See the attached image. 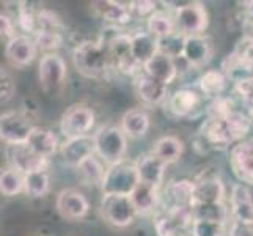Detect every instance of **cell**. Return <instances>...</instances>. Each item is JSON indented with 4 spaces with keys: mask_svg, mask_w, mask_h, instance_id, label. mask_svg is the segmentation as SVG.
Wrapping results in <instances>:
<instances>
[{
    "mask_svg": "<svg viewBox=\"0 0 253 236\" xmlns=\"http://www.w3.org/2000/svg\"><path fill=\"white\" fill-rule=\"evenodd\" d=\"M73 62L77 73L88 79H98L110 65L106 40L84 41L77 45L73 54Z\"/></svg>",
    "mask_w": 253,
    "mask_h": 236,
    "instance_id": "6da1fadb",
    "label": "cell"
},
{
    "mask_svg": "<svg viewBox=\"0 0 253 236\" xmlns=\"http://www.w3.org/2000/svg\"><path fill=\"white\" fill-rule=\"evenodd\" d=\"M138 185H140V177H138L137 164L134 161L123 159L107 167L101 189L104 195L129 197Z\"/></svg>",
    "mask_w": 253,
    "mask_h": 236,
    "instance_id": "7a4b0ae2",
    "label": "cell"
},
{
    "mask_svg": "<svg viewBox=\"0 0 253 236\" xmlns=\"http://www.w3.org/2000/svg\"><path fill=\"white\" fill-rule=\"evenodd\" d=\"M96 156L109 167L125 159L127 151V137L120 126L107 125L94 134Z\"/></svg>",
    "mask_w": 253,
    "mask_h": 236,
    "instance_id": "3957f363",
    "label": "cell"
},
{
    "mask_svg": "<svg viewBox=\"0 0 253 236\" xmlns=\"http://www.w3.org/2000/svg\"><path fill=\"white\" fill-rule=\"evenodd\" d=\"M173 19H174L176 32L186 38L202 35L209 24V16L206 8L200 2H190L182 6H178L174 10Z\"/></svg>",
    "mask_w": 253,
    "mask_h": 236,
    "instance_id": "277c9868",
    "label": "cell"
},
{
    "mask_svg": "<svg viewBox=\"0 0 253 236\" xmlns=\"http://www.w3.org/2000/svg\"><path fill=\"white\" fill-rule=\"evenodd\" d=\"M94 112L85 104L69 106L60 118V131L66 139H76L90 136L88 133L94 126Z\"/></svg>",
    "mask_w": 253,
    "mask_h": 236,
    "instance_id": "5b68a950",
    "label": "cell"
},
{
    "mask_svg": "<svg viewBox=\"0 0 253 236\" xmlns=\"http://www.w3.org/2000/svg\"><path fill=\"white\" fill-rule=\"evenodd\" d=\"M35 128L27 113L21 110L5 112L0 118V137L6 145L27 143Z\"/></svg>",
    "mask_w": 253,
    "mask_h": 236,
    "instance_id": "8992f818",
    "label": "cell"
},
{
    "mask_svg": "<svg viewBox=\"0 0 253 236\" xmlns=\"http://www.w3.org/2000/svg\"><path fill=\"white\" fill-rule=\"evenodd\" d=\"M101 213L104 221L117 229H126L134 222L137 211L126 195H104L101 202Z\"/></svg>",
    "mask_w": 253,
    "mask_h": 236,
    "instance_id": "52a82bcc",
    "label": "cell"
},
{
    "mask_svg": "<svg viewBox=\"0 0 253 236\" xmlns=\"http://www.w3.org/2000/svg\"><path fill=\"white\" fill-rule=\"evenodd\" d=\"M38 79L42 92L57 93L66 81V63L62 55L44 54L40 60Z\"/></svg>",
    "mask_w": 253,
    "mask_h": 236,
    "instance_id": "ba28073f",
    "label": "cell"
},
{
    "mask_svg": "<svg viewBox=\"0 0 253 236\" xmlns=\"http://www.w3.org/2000/svg\"><path fill=\"white\" fill-rule=\"evenodd\" d=\"M130 38H132V35L115 33L109 40H106L110 63L123 74H134L140 68V65L132 57Z\"/></svg>",
    "mask_w": 253,
    "mask_h": 236,
    "instance_id": "9c48e42d",
    "label": "cell"
},
{
    "mask_svg": "<svg viewBox=\"0 0 253 236\" xmlns=\"http://www.w3.org/2000/svg\"><path fill=\"white\" fill-rule=\"evenodd\" d=\"M6 156H8V161L11 164V167L19 170L24 175L38 172V170H47V165H49V159L37 154L27 143L8 145Z\"/></svg>",
    "mask_w": 253,
    "mask_h": 236,
    "instance_id": "30bf717a",
    "label": "cell"
},
{
    "mask_svg": "<svg viewBox=\"0 0 253 236\" xmlns=\"http://www.w3.org/2000/svg\"><path fill=\"white\" fill-rule=\"evenodd\" d=\"M55 206L58 214L66 221H81L90 211L88 200L76 189H63L57 195Z\"/></svg>",
    "mask_w": 253,
    "mask_h": 236,
    "instance_id": "8fae6325",
    "label": "cell"
},
{
    "mask_svg": "<svg viewBox=\"0 0 253 236\" xmlns=\"http://www.w3.org/2000/svg\"><path fill=\"white\" fill-rule=\"evenodd\" d=\"M96 154L94 136H84L76 139H66L65 143L60 146V156L69 167H79L88 157Z\"/></svg>",
    "mask_w": 253,
    "mask_h": 236,
    "instance_id": "7c38bea8",
    "label": "cell"
},
{
    "mask_svg": "<svg viewBox=\"0 0 253 236\" xmlns=\"http://www.w3.org/2000/svg\"><path fill=\"white\" fill-rule=\"evenodd\" d=\"M37 43L29 35H16L5 46V57L16 68L29 66L37 57Z\"/></svg>",
    "mask_w": 253,
    "mask_h": 236,
    "instance_id": "4fadbf2b",
    "label": "cell"
},
{
    "mask_svg": "<svg viewBox=\"0 0 253 236\" xmlns=\"http://www.w3.org/2000/svg\"><path fill=\"white\" fill-rule=\"evenodd\" d=\"M230 167L241 183L253 185V141L239 142L231 148Z\"/></svg>",
    "mask_w": 253,
    "mask_h": 236,
    "instance_id": "5bb4252c",
    "label": "cell"
},
{
    "mask_svg": "<svg viewBox=\"0 0 253 236\" xmlns=\"http://www.w3.org/2000/svg\"><path fill=\"white\" fill-rule=\"evenodd\" d=\"M230 211L233 221L253 225V197L250 189L242 183H236L231 188Z\"/></svg>",
    "mask_w": 253,
    "mask_h": 236,
    "instance_id": "9a60e30c",
    "label": "cell"
},
{
    "mask_svg": "<svg viewBox=\"0 0 253 236\" xmlns=\"http://www.w3.org/2000/svg\"><path fill=\"white\" fill-rule=\"evenodd\" d=\"M225 198V186L217 175H205L195 181V197L194 205L206 203H222Z\"/></svg>",
    "mask_w": 253,
    "mask_h": 236,
    "instance_id": "2e32d148",
    "label": "cell"
},
{
    "mask_svg": "<svg viewBox=\"0 0 253 236\" xmlns=\"http://www.w3.org/2000/svg\"><path fill=\"white\" fill-rule=\"evenodd\" d=\"M178 71L179 69L176 66L174 58L169 57L161 50L146 65H143V73L156 79V81H159L164 85H170L178 77Z\"/></svg>",
    "mask_w": 253,
    "mask_h": 236,
    "instance_id": "e0dca14e",
    "label": "cell"
},
{
    "mask_svg": "<svg viewBox=\"0 0 253 236\" xmlns=\"http://www.w3.org/2000/svg\"><path fill=\"white\" fill-rule=\"evenodd\" d=\"M212 55V46L209 40L203 35L197 37H187L184 41V50H182V58L186 60L189 66L200 68L209 62Z\"/></svg>",
    "mask_w": 253,
    "mask_h": 236,
    "instance_id": "ac0fdd59",
    "label": "cell"
},
{
    "mask_svg": "<svg viewBox=\"0 0 253 236\" xmlns=\"http://www.w3.org/2000/svg\"><path fill=\"white\" fill-rule=\"evenodd\" d=\"M135 164H137L138 177H140V183H145V185H150L159 189L164 183L165 167L167 165L159 157H156L153 153L140 156V159H137Z\"/></svg>",
    "mask_w": 253,
    "mask_h": 236,
    "instance_id": "d6986e66",
    "label": "cell"
},
{
    "mask_svg": "<svg viewBox=\"0 0 253 236\" xmlns=\"http://www.w3.org/2000/svg\"><path fill=\"white\" fill-rule=\"evenodd\" d=\"M200 134L203 137V142L211 148H222L223 150V148H228L231 143H234L225 120L208 118L200 129Z\"/></svg>",
    "mask_w": 253,
    "mask_h": 236,
    "instance_id": "ffe728a7",
    "label": "cell"
},
{
    "mask_svg": "<svg viewBox=\"0 0 253 236\" xmlns=\"http://www.w3.org/2000/svg\"><path fill=\"white\" fill-rule=\"evenodd\" d=\"M195 197V181L192 180H179L173 181L165 189V198L170 208H192Z\"/></svg>",
    "mask_w": 253,
    "mask_h": 236,
    "instance_id": "44dd1931",
    "label": "cell"
},
{
    "mask_svg": "<svg viewBox=\"0 0 253 236\" xmlns=\"http://www.w3.org/2000/svg\"><path fill=\"white\" fill-rule=\"evenodd\" d=\"M200 102L202 101H200V96L197 92L190 89H179L170 96L167 107L174 117L186 118L194 115V112L198 109Z\"/></svg>",
    "mask_w": 253,
    "mask_h": 236,
    "instance_id": "7402d4cb",
    "label": "cell"
},
{
    "mask_svg": "<svg viewBox=\"0 0 253 236\" xmlns=\"http://www.w3.org/2000/svg\"><path fill=\"white\" fill-rule=\"evenodd\" d=\"M135 90L138 98L145 104H150V106L162 104L165 98H167V85L161 84L159 81H156V79L150 77L145 73L137 79Z\"/></svg>",
    "mask_w": 253,
    "mask_h": 236,
    "instance_id": "603a6c76",
    "label": "cell"
},
{
    "mask_svg": "<svg viewBox=\"0 0 253 236\" xmlns=\"http://www.w3.org/2000/svg\"><path fill=\"white\" fill-rule=\"evenodd\" d=\"M130 49L135 62L143 68L159 52V40L148 32H138L130 38Z\"/></svg>",
    "mask_w": 253,
    "mask_h": 236,
    "instance_id": "cb8c5ba5",
    "label": "cell"
},
{
    "mask_svg": "<svg viewBox=\"0 0 253 236\" xmlns=\"http://www.w3.org/2000/svg\"><path fill=\"white\" fill-rule=\"evenodd\" d=\"M93 8L104 21L110 22L112 25H125L132 19V13H130L129 3L106 0V2H94Z\"/></svg>",
    "mask_w": 253,
    "mask_h": 236,
    "instance_id": "d4e9b609",
    "label": "cell"
},
{
    "mask_svg": "<svg viewBox=\"0 0 253 236\" xmlns=\"http://www.w3.org/2000/svg\"><path fill=\"white\" fill-rule=\"evenodd\" d=\"M27 145L37 154H40L42 157H46V159H49V157L57 151V148H58V139H57V136L52 133L50 129L37 126V128L33 129V133L30 134Z\"/></svg>",
    "mask_w": 253,
    "mask_h": 236,
    "instance_id": "484cf974",
    "label": "cell"
},
{
    "mask_svg": "<svg viewBox=\"0 0 253 236\" xmlns=\"http://www.w3.org/2000/svg\"><path fill=\"white\" fill-rule=\"evenodd\" d=\"M121 129L129 139H140L150 129V117L145 110L132 109L127 110L121 118Z\"/></svg>",
    "mask_w": 253,
    "mask_h": 236,
    "instance_id": "4316f807",
    "label": "cell"
},
{
    "mask_svg": "<svg viewBox=\"0 0 253 236\" xmlns=\"http://www.w3.org/2000/svg\"><path fill=\"white\" fill-rule=\"evenodd\" d=\"M158 192H159L158 188L145 185V183H140V185L134 189V192L129 197L137 214H148L153 211L156 205H158V198H159Z\"/></svg>",
    "mask_w": 253,
    "mask_h": 236,
    "instance_id": "83f0119b",
    "label": "cell"
},
{
    "mask_svg": "<svg viewBox=\"0 0 253 236\" xmlns=\"http://www.w3.org/2000/svg\"><path fill=\"white\" fill-rule=\"evenodd\" d=\"M182 150H184V145H182V142L178 137L165 136V137H161L159 141L154 143L153 154L156 157H159L165 165H170L179 159Z\"/></svg>",
    "mask_w": 253,
    "mask_h": 236,
    "instance_id": "f1b7e54d",
    "label": "cell"
},
{
    "mask_svg": "<svg viewBox=\"0 0 253 236\" xmlns=\"http://www.w3.org/2000/svg\"><path fill=\"white\" fill-rule=\"evenodd\" d=\"M198 87L205 96L217 99L220 98L226 89V76L219 69H209L198 79Z\"/></svg>",
    "mask_w": 253,
    "mask_h": 236,
    "instance_id": "f546056e",
    "label": "cell"
},
{
    "mask_svg": "<svg viewBox=\"0 0 253 236\" xmlns=\"http://www.w3.org/2000/svg\"><path fill=\"white\" fill-rule=\"evenodd\" d=\"M107 169H104V162L98 156H91L77 167V175L84 185H102Z\"/></svg>",
    "mask_w": 253,
    "mask_h": 236,
    "instance_id": "4dcf8cb0",
    "label": "cell"
},
{
    "mask_svg": "<svg viewBox=\"0 0 253 236\" xmlns=\"http://www.w3.org/2000/svg\"><path fill=\"white\" fill-rule=\"evenodd\" d=\"M146 32L159 41L169 38L176 33L174 19L164 11H156L146 22Z\"/></svg>",
    "mask_w": 253,
    "mask_h": 236,
    "instance_id": "1f68e13d",
    "label": "cell"
},
{
    "mask_svg": "<svg viewBox=\"0 0 253 236\" xmlns=\"http://www.w3.org/2000/svg\"><path fill=\"white\" fill-rule=\"evenodd\" d=\"M194 221H208V222H220L226 224L228 219V208L225 203H206L192 206Z\"/></svg>",
    "mask_w": 253,
    "mask_h": 236,
    "instance_id": "d6a6232c",
    "label": "cell"
},
{
    "mask_svg": "<svg viewBox=\"0 0 253 236\" xmlns=\"http://www.w3.org/2000/svg\"><path fill=\"white\" fill-rule=\"evenodd\" d=\"M49 190L47 170H38L24 175V192L32 198L44 197Z\"/></svg>",
    "mask_w": 253,
    "mask_h": 236,
    "instance_id": "836d02e7",
    "label": "cell"
},
{
    "mask_svg": "<svg viewBox=\"0 0 253 236\" xmlns=\"http://www.w3.org/2000/svg\"><path fill=\"white\" fill-rule=\"evenodd\" d=\"M225 123L228 126V131H230L234 142H242V139L247 137V134L252 129V125H253L250 117L239 110H234L230 117H226Z\"/></svg>",
    "mask_w": 253,
    "mask_h": 236,
    "instance_id": "e575fe53",
    "label": "cell"
},
{
    "mask_svg": "<svg viewBox=\"0 0 253 236\" xmlns=\"http://www.w3.org/2000/svg\"><path fill=\"white\" fill-rule=\"evenodd\" d=\"M24 190V173L13 167L5 169L0 175V192L6 197H14Z\"/></svg>",
    "mask_w": 253,
    "mask_h": 236,
    "instance_id": "d590c367",
    "label": "cell"
},
{
    "mask_svg": "<svg viewBox=\"0 0 253 236\" xmlns=\"http://www.w3.org/2000/svg\"><path fill=\"white\" fill-rule=\"evenodd\" d=\"M33 40L37 43L38 49L44 50L46 54H55V50H58L63 45V35L57 32L40 30L35 33Z\"/></svg>",
    "mask_w": 253,
    "mask_h": 236,
    "instance_id": "8d00e7d4",
    "label": "cell"
},
{
    "mask_svg": "<svg viewBox=\"0 0 253 236\" xmlns=\"http://www.w3.org/2000/svg\"><path fill=\"white\" fill-rule=\"evenodd\" d=\"M234 112V101L231 98H220L212 99V102L209 104L208 107V118H214V120H225L226 117H230Z\"/></svg>",
    "mask_w": 253,
    "mask_h": 236,
    "instance_id": "74e56055",
    "label": "cell"
},
{
    "mask_svg": "<svg viewBox=\"0 0 253 236\" xmlns=\"http://www.w3.org/2000/svg\"><path fill=\"white\" fill-rule=\"evenodd\" d=\"M184 41H186V37H182L181 33L176 32L174 35H171V37L159 41V50L164 52V54H167L171 58H176V57H181L182 58V50H184Z\"/></svg>",
    "mask_w": 253,
    "mask_h": 236,
    "instance_id": "f35d334b",
    "label": "cell"
},
{
    "mask_svg": "<svg viewBox=\"0 0 253 236\" xmlns=\"http://www.w3.org/2000/svg\"><path fill=\"white\" fill-rule=\"evenodd\" d=\"M226 232V224L194 221L192 224V236H223Z\"/></svg>",
    "mask_w": 253,
    "mask_h": 236,
    "instance_id": "ab89813d",
    "label": "cell"
},
{
    "mask_svg": "<svg viewBox=\"0 0 253 236\" xmlns=\"http://www.w3.org/2000/svg\"><path fill=\"white\" fill-rule=\"evenodd\" d=\"M17 25L27 33L38 32V13L32 11L29 6H19L17 11Z\"/></svg>",
    "mask_w": 253,
    "mask_h": 236,
    "instance_id": "60d3db41",
    "label": "cell"
},
{
    "mask_svg": "<svg viewBox=\"0 0 253 236\" xmlns=\"http://www.w3.org/2000/svg\"><path fill=\"white\" fill-rule=\"evenodd\" d=\"M40 30L62 33L63 24H62L60 17L54 11H50V10H41L38 13V32Z\"/></svg>",
    "mask_w": 253,
    "mask_h": 236,
    "instance_id": "b9f144b4",
    "label": "cell"
},
{
    "mask_svg": "<svg viewBox=\"0 0 253 236\" xmlns=\"http://www.w3.org/2000/svg\"><path fill=\"white\" fill-rule=\"evenodd\" d=\"M14 92H16V84L11 74L2 68V71H0V99H2V102L10 101L14 96Z\"/></svg>",
    "mask_w": 253,
    "mask_h": 236,
    "instance_id": "7bdbcfd3",
    "label": "cell"
},
{
    "mask_svg": "<svg viewBox=\"0 0 253 236\" xmlns=\"http://www.w3.org/2000/svg\"><path fill=\"white\" fill-rule=\"evenodd\" d=\"M130 5V13L132 16H138V17H150L158 11V3L156 2H150V0H138V2H129Z\"/></svg>",
    "mask_w": 253,
    "mask_h": 236,
    "instance_id": "ee69618b",
    "label": "cell"
},
{
    "mask_svg": "<svg viewBox=\"0 0 253 236\" xmlns=\"http://www.w3.org/2000/svg\"><path fill=\"white\" fill-rule=\"evenodd\" d=\"M234 89H236L238 94L242 96L246 101H249L250 104L253 102V76H247L241 79V81H238L236 85H234Z\"/></svg>",
    "mask_w": 253,
    "mask_h": 236,
    "instance_id": "f6af8a7d",
    "label": "cell"
},
{
    "mask_svg": "<svg viewBox=\"0 0 253 236\" xmlns=\"http://www.w3.org/2000/svg\"><path fill=\"white\" fill-rule=\"evenodd\" d=\"M228 236H253V225L231 221L230 229H228Z\"/></svg>",
    "mask_w": 253,
    "mask_h": 236,
    "instance_id": "bcb514c9",
    "label": "cell"
},
{
    "mask_svg": "<svg viewBox=\"0 0 253 236\" xmlns=\"http://www.w3.org/2000/svg\"><path fill=\"white\" fill-rule=\"evenodd\" d=\"M0 30H2V37L8 38V41L13 40L16 37L14 33V22L8 14H2L0 16Z\"/></svg>",
    "mask_w": 253,
    "mask_h": 236,
    "instance_id": "7dc6e473",
    "label": "cell"
}]
</instances>
